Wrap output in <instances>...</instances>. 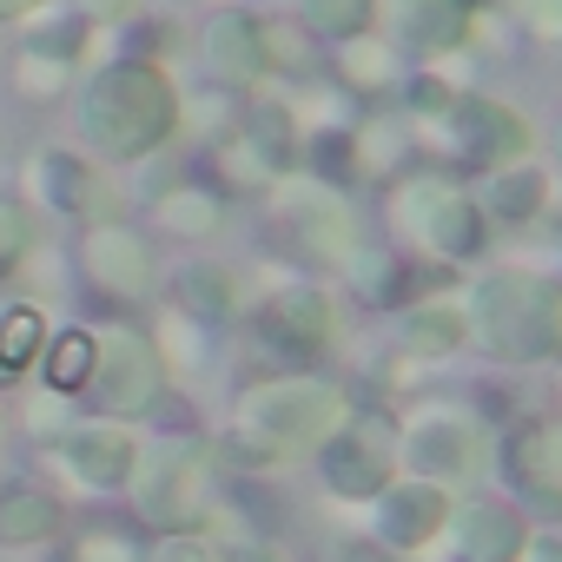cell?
I'll list each match as a JSON object with an SVG mask.
<instances>
[{
  "label": "cell",
  "mask_w": 562,
  "mask_h": 562,
  "mask_svg": "<svg viewBox=\"0 0 562 562\" xmlns=\"http://www.w3.org/2000/svg\"><path fill=\"white\" fill-rule=\"evenodd\" d=\"M172 113L179 106H172L166 74H153V67H113V74L93 80V93L80 106V126H87V139L100 153L139 159V153H153L172 133Z\"/></svg>",
  "instance_id": "1"
},
{
  "label": "cell",
  "mask_w": 562,
  "mask_h": 562,
  "mask_svg": "<svg viewBox=\"0 0 562 562\" xmlns=\"http://www.w3.org/2000/svg\"><path fill=\"white\" fill-rule=\"evenodd\" d=\"M338 417H345V404L331 384H271L245 404V424L225 437V457L232 463H271L278 450L318 443Z\"/></svg>",
  "instance_id": "2"
},
{
  "label": "cell",
  "mask_w": 562,
  "mask_h": 562,
  "mask_svg": "<svg viewBox=\"0 0 562 562\" xmlns=\"http://www.w3.org/2000/svg\"><path fill=\"white\" fill-rule=\"evenodd\" d=\"M476 331L496 358H549L562 338V305L542 278H490L476 299Z\"/></svg>",
  "instance_id": "3"
},
{
  "label": "cell",
  "mask_w": 562,
  "mask_h": 562,
  "mask_svg": "<svg viewBox=\"0 0 562 562\" xmlns=\"http://www.w3.org/2000/svg\"><path fill=\"white\" fill-rule=\"evenodd\" d=\"M93 397L106 404V411H153V397H159V351L146 345V338H133V331H113L106 345H100V358H93Z\"/></svg>",
  "instance_id": "4"
},
{
  "label": "cell",
  "mask_w": 562,
  "mask_h": 562,
  "mask_svg": "<svg viewBox=\"0 0 562 562\" xmlns=\"http://www.w3.org/2000/svg\"><path fill=\"white\" fill-rule=\"evenodd\" d=\"M199 503H205L199 463L192 457H159L153 476H146V516L166 522V529H192L199 522Z\"/></svg>",
  "instance_id": "5"
},
{
  "label": "cell",
  "mask_w": 562,
  "mask_h": 562,
  "mask_svg": "<svg viewBox=\"0 0 562 562\" xmlns=\"http://www.w3.org/2000/svg\"><path fill=\"white\" fill-rule=\"evenodd\" d=\"M87 271L100 278L106 292H146V285H153L146 245H139L133 232H120V225H100V232L87 238Z\"/></svg>",
  "instance_id": "6"
},
{
  "label": "cell",
  "mask_w": 562,
  "mask_h": 562,
  "mask_svg": "<svg viewBox=\"0 0 562 562\" xmlns=\"http://www.w3.org/2000/svg\"><path fill=\"white\" fill-rule=\"evenodd\" d=\"M67 463H74V476L80 483H93V490H120L126 476H133V437L126 430H80L74 443H67Z\"/></svg>",
  "instance_id": "7"
},
{
  "label": "cell",
  "mask_w": 562,
  "mask_h": 562,
  "mask_svg": "<svg viewBox=\"0 0 562 562\" xmlns=\"http://www.w3.org/2000/svg\"><path fill=\"white\" fill-rule=\"evenodd\" d=\"M205 54H212V67H218L225 80H251V74L265 67L258 27H251L245 14H218V21L205 27Z\"/></svg>",
  "instance_id": "8"
},
{
  "label": "cell",
  "mask_w": 562,
  "mask_h": 562,
  "mask_svg": "<svg viewBox=\"0 0 562 562\" xmlns=\"http://www.w3.org/2000/svg\"><path fill=\"white\" fill-rule=\"evenodd\" d=\"M384 457L371 450V437L364 443H351V437H338V443H325V483L338 490V496H378L384 490Z\"/></svg>",
  "instance_id": "9"
},
{
  "label": "cell",
  "mask_w": 562,
  "mask_h": 562,
  "mask_svg": "<svg viewBox=\"0 0 562 562\" xmlns=\"http://www.w3.org/2000/svg\"><path fill=\"white\" fill-rule=\"evenodd\" d=\"M443 522V496L430 483H404L384 496V542H424Z\"/></svg>",
  "instance_id": "10"
},
{
  "label": "cell",
  "mask_w": 562,
  "mask_h": 562,
  "mask_svg": "<svg viewBox=\"0 0 562 562\" xmlns=\"http://www.w3.org/2000/svg\"><path fill=\"white\" fill-rule=\"evenodd\" d=\"M325 325H331V312H325L318 292H285V299H271V312H265V331L278 345H292V351H312L325 338Z\"/></svg>",
  "instance_id": "11"
},
{
  "label": "cell",
  "mask_w": 562,
  "mask_h": 562,
  "mask_svg": "<svg viewBox=\"0 0 562 562\" xmlns=\"http://www.w3.org/2000/svg\"><path fill=\"white\" fill-rule=\"evenodd\" d=\"M457 113H463L470 153H476L483 166H490V159H509V153H522V120H516V113H503L496 100H463Z\"/></svg>",
  "instance_id": "12"
},
{
  "label": "cell",
  "mask_w": 562,
  "mask_h": 562,
  "mask_svg": "<svg viewBox=\"0 0 562 562\" xmlns=\"http://www.w3.org/2000/svg\"><path fill=\"white\" fill-rule=\"evenodd\" d=\"M424 238H430V245H443L450 258H470V251L483 245V218H476V205H470V199L437 192V199H430V212H424Z\"/></svg>",
  "instance_id": "13"
},
{
  "label": "cell",
  "mask_w": 562,
  "mask_h": 562,
  "mask_svg": "<svg viewBox=\"0 0 562 562\" xmlns=\"http://www.w3.org/2000/svg\"><path fill=\"white\" fill-rule=\"evenodd\" d=\"M463 549L476 562H509L522 549V522L509 509H496V503H470L463 509Z\"/></svg>",
  "instance_id": "14"
},
{
  "label": "cell",
  "mask_w": 562,
  "mask_h": 562,
  "mask_svg": "<svg viewBox=\"0 0 562 562\" xmlns=\"http://www.w3.org/2000/svg\"><path fill=\"white\" fill-rule=\"evenodd\" d=\"M516 476L536 496H562V430L555 424H536L516 437Z\"/></svg>",
  "instance_id": "15"
},
{
  "label": "cell",
  "mask_w": 562,
  "mask_h": 562,
  "mask_svg": "<svg viewBox=\"0 0 562 562\" xmlns=\"http://www.w3.org/2000/svg\"><path fill=\"white\" fill-rule=\"evenodd\" d=\"M54 522H60V509L41 490H8V496H0V542H14V549L21 542H47Z\"/></svg>",
  "instance_id": "16"
},
{
  "label": "cell",
  "mask_w": 562,
  "mask_h": 562,
  "mask_svg": "<svg viewBox=\"0 0 562 562\" xmlns=\"http://www.w3.org/2000/svg\"><path fill=\"white\" fill-rule=\"evenodd\" d=\"M411 450H417L424 470H443V476H450V470L470 463V430H463L457 417H430V424L411 437Z\"/></svg>",
  "instance_id": "17"
},
{
  "label": "cell",
  "mask_w": 562,
  "mask_h": 562,
  "mask_svg": "<svg viewBox=\"0 0 562 562\" xmlns=\"http://www.w3.org/2000/svg\"><path fill=\"white\" fill-rule=\"evenodd\" d=\"M41 345H47V325H41V312H8L0 318V371H27L34 358H41Z\"/></svg>",
  "instance_id": "18"
},
{
  "label": "cell",
  "mask_w": 562,
  "mask_h": 562,
  "mask_svg": "<svg viewBox=\"0 0 562 562\" xmlns=\"http://www.w3.org/2000/svg\"><path fill=\"white\" fill-rule=\"evenodd\" d=\"M93 358H100V338L67 331V338L47 351V384H54V391H80V384L93 378Z\"/></svg>",
  "instance_id": "19"
},
{
  "label": "cell",
  "mask_w": 562,
  "mask_h": 562,
  "mask_svg": "<svg viewBox=\"0 0 562 562\" xmlns=\"http://www.w3.org/2000/svg\"><path fill=\"white\" fill-rule=\"evenodd\" d=\"M411 41L417 47H457L463 41V0H417L411 8Z\"/></svg>",
  "instance_id": "20"
},
{
  "label": "cell",
  "mask_w": 562,
  "mask_h": 562,
  "mask_svg": "<svg viewBox=\"0 0 562 562\" xmlns=\"http://www.w3.org/2000/svg\"><path fill=\"white\" fill-rule=\"evenodd\" d=\"M41 179H47V192H54V205H60V212H80V205L93 199V172H87L80 159H67V153L41 159Z\"/></svg>",
  "instance_id": "21"
},
{
  "label": "cell",
  "mask_w": 562,
  "mask_h": 562,
  "mask_svg": "<svg viewBox=\"0 0 562 562\" xmlns=\"http://www.w3.org/2000/svg\"><path fill=\"white\" fill-rule=\"evenodd\" d=\"M179 299H186V312H199V318H225V305H232V285H225V271H212V265H192V271L179 278Z\"/></svg>",
  "instance_id": "22"
},
{
  "label": "cell",
  "mask_w": 562,
  "mask_h": 562,
  "mask_svg": "<svg viewBox=\"0 0 562 562\" xmlns=\"http://www.w3.org/2000/svg\"><path fill=\"white\" fill-rule=\"evenodd\" d=\"M305 14L318 34H338V41H358L364 21H371V0H305Z\"/></svg>",
  "instance_id": "23"
},
{
  "label": "cell",
  "mask_w": 562,
  "mask_h": 562,
  "mask_svg": "<svg viewBox=\"0 0 562 562\" xmlns=\"http://www.w3.org/2000/svg\"><path fill=\"white\" fill-rule=\"evenodd\" d=\"M404 338H411L417 351H457V345H463V318H457V312H417V318L404 325Z\"/></svg>",
  "instance_id": "24"
},
{
  "label": "cell",
  "mask_w": 562,
  "mask_h": 562,
  "mask_svg": "<svg viewBox=\"0 0 562 562\" xmlns=\"http://www.w3.org/2000/svg\"><path fill=\"white\" fill-rule=\"evenodd\" d=\"M258 47H265V60H271V67H292V74H305V67H312V41H305V34H292V27H258Z\"/></svg>",
  "instance_id": "25"
},
{
  "label": "cell",
  "mask_w": 562,
  "mask_h": 562,
  "mask_svg": "<svg viewBox=\"0 0 562 562\" xmlns=\"http://www.w3.org/2000/svg\"><path fill=\"white\" fill-rule=\"evenodd\" d=\"M251 146H258V159H265V166H292V133H285V113H278V106H265V113H258Z\"/></svg>",
  "instance_id": "26"
},
{
  "label": "cell",
  "mask_w": 562,
  "mask_h": 562,
  "mask_svg": "<svg viewBox=\"0 0 562 562\" xmlns=\"http://www.w3.org/2000/svg\"><path fill=\"white\" fill-rule=\"evenodd\" d=\"M503 218H522V212H536L542 205V179L536 172H509V179H496V199H490Z\"/></svg>",
  "instance_id": "27"
},
{
  "label": "cell",
  "mask_w": 562,
  "mask_h": 562,
  "mask_svg": "<svg viewBox=\"0 0 562 562\" xmlns=\"http://www.w3.org/2000/svg\"><path fill=\"white\" fill-rule=\"evenodd\" d=\"M159 218H166L172 232H212L218 205H212V199H199V192H186V199H166V205H159Z\"/></svg>",
  "instance_id": "28"
},
{
  "label": "cell",
  "mask_w": 562,
  "mask_h": 562,
  "mask_svg": "<svg viewBox=\"0 0 562 562\" xmlns=\"http://www.w3.org/2000/svg\"><path fill=\"white\" fill-rule=\"evenodd\" d=\"M345 67H351V80H391V54L364 47V41H345Z\"/></svg>",
  "instance_id": "29"
},
{
  "label": "cell",
  "mask_w": 562,
  "mask_h": 562,
  "mask_svg": "<svg viewBox=\"0 0 562 562\" xmlns=\"http://www.w3.org/2000/svg\"><path fill=\"white\" fill-rule=\"evenodd\" d=\"M74 562H133V542L126 536H87Z\"/></svg>",
  "instance_id": "30"
},
{
  "label": "cell",
  "mask_w": 562,
  "mask_h": 562,
  "mask_svg": "<svg viewBox=\"0 0 562 562\" xmlns=\"http://www.w3.org/2000/svg\"><path fill=\"white\" fill-rule=\"evenodd\" d=\"M21 245H27L21 212H14V205H0V265H14V258H21Z\"/></svg>",
  "instance_id": "31"
},
{
  "label": "cell",
  "mask_w": 562,
  "mask_h": 562,
  "mask_svg": "<svg viewBox=\"0 0 562 562\" xmlns=\"http://www.w3.org/2000/svg\"><path fill=\"white\" fill-rule=\"evenodd\" d=\"M411 106H417V113H443V106H450L443 80H417V87H411Z\"/></svg>",
  "instance_id": "32"
},
{
  "label": "cell",
  "mask_w": 562,
  "mask_h": 562,
  "mask_svg": "<svg viewBox=\"0 0 562 562\" xmlns=\"http://www.w3.org/2000/svg\"><path fill=\"white\" fill-rule=\"evenodd\" d=\"M159 562H212V549H205V542H192V536H172V542L159 549Z\"/></svg>",
  "instance_id": "33"
},
{
  "label": "cell",
  "mask_w": 562,
  "mask_h": 562,
  "mask_svg": "<svg viewBox=\"0 0 562 562\" xmlns=\"http://www.w3.org/2000/svg\"><path fill=\"white\" fill-rule=\"evenodd\" d=\"M338 562H391V555H384V549H371V542H351Z\"/></svg>",
  "instance_id": "34"
},
{
  "label": "cell",
  "mask_w": 562,
  "mask_h": 562,
  "mask_svg": "<svg viewBox=\"0 0 562 562\" xmlns=\"http://www.w3.org/2000/svg\"><path fill=\"white\" fill-rule=\"evenodd\" d=\"M529 562H562V542H536V549H529Z\"/></svg>",
  "instance_id": "35"
},
{
  "label": "cell",
  "mask_w": 562,
  "mask_h": 562,
  "mask_svg": "<svg viewBox=\"0 0 562 562\" xmlns=\"http://www.w3.org/2000/svg\"><path fill=\"white\" fill-rule=\"evenodd\" d=\"M93 14H126V0H87Z\"/></svg>",
  "instance_id": "36"
},
{
  "label": "cell",
  "mask_w": 562,
  "mask_h": 562,
  "mask_svg": "<svg viewBox=\"0 0 562 562\" xmlns=\"http://www.w3.org/2000/svg\"><path fill=\"white\" fill-rule=\"evenodd\" d=\"M27 8H41V0H0V14H27Z\"/></svg>",
  "instance_id": "37"
},
{
  "label": "cell",
  "mask_w": 562,
  "mask_h": 562,
  "mask_svg": "<svg viewBox=\"0 0 562 562\" xmlns=\"http://www.w3.org/2000/svg\"><path fill=\"white\" fill-rule=\"evenodd\" d=\"M463 8H470V0H463Z\"/></svg>",
  "instance_id": "38"
}]
</instances>
